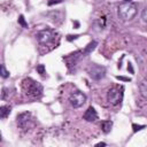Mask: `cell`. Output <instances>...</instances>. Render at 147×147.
<instances>
[{
    "label": "cell",
    "instance_id": "11",
    "mask_svg": "<svg viewBox=\"0 0 147 147\" xmlns=\"http://www.w3.org/2000/svg\"><path fill=\"white\" fill-rule=\"evenodd\" d=\"M9 114H10V107L9 106H1V108H0V117L1 118H6Z\"/></svg>",
    "mask_w": 147,
    "mask_h": 147
},
{
    "label": "cell",
    "instance_id": "2",
    "mask_svg": "<svg viewBox=\"0 0 147 147\" xmlns=\"http://www.w3.org/2000/svg\"><path fill=\"white\" fill-rule=\"evenodd\" d=\"M22 86H23L24 92H25L28 95L32 96V98H38V96L41 95L42 86H41L38 82H36V80H33V79H31V78L24 79Z\"/></svg>",
    "mask_w": 147,
    "mask_h": 147
},
{
    "label": "cell",
    "instance_id": "5",
    "mask_svg": "<svg viewBox=\"0 0 147 147\" xmlns=\"http://www.w3.org/2000/svg\"><path fill=\"white\" fill-rule=\"evenodd\" d=\"M122 98H123V92H122V90H119V88H117V87H113V88H110L109 91H108V93H107V99H108V101L111 103V105H118L119 102H121V100H122Z\"/></svg>",
    "mask_w": 147,
    "mask_h": 147
},
{
    "label": "cell",
    "instance_id": "20",
    "mask_svg": "<svg viewBox=\"0 0 147 147\" xmlns=\"http://www.w3.org/2000/svg\"><path fill=\"white\" fill-rule=\"evenodd\" d=\"M76 38H78V36H77V34H76V36H68V38H67V39L70 41V40H72V39H76Z\"/></svg>",
    "mask_w": 147,
    "mask_h": 147
},
{
    "label": "cell",
    "instance_id": "16",
    "mask_svg": "<svg viewBox=\"0 0 147 147\" xmlns=\"http://www.w3.org/2000/svg\"><path fill=\"white\" fill-rule=\"evenodd\" d=\"M132 127H133V131H134V132H137V131H140V130L145 129V126H144V125H137V124H132Z\"/></svg>",
    "mask_w": 147,
    "mask_h": 147
},
{
    "label": "cell",
    "instance_id": "23",
    "mask_svg": "<svg viewBox=\"0 0 147 147\" xmlns=\"http://www.w3.org/2000/svg\"><path fill=\"white\" fill-rule=\"evenodd\" d=\"M95 146H96V147H99V146H106V144H105V142H99V144H96Z\"/></svg>",
    "mask_w": 147,
    "mask_h": 147
},
{
    "label": "cell",
    "instance_id": "10",
    "mask_svg": "<svg viewBox=\"0 0 147 147\" xmlns=\"http://www.w3.org/2000/svg\"><path fill=\"white\" fill-rule=\"evenodd\" d=\"M139 90H140L141 95H142L144 98L147 99V78L144 79V80L140 83V85H139Z\"/></svg>",
    "mask_w": 147,
    "mask_h": 147
},
{
    "label": "cell",
    "instance_id": "17",
    "mask_svg": "<svg viewBox=\"0 0 147 147\" xmlns=\"http://www.w3.org/2000/svg\"><path fill=\"white\" fill-rule=\"evenodd\" d=\"M99 24H100L101 28H105V25H106V17H101L99 20Z\"/></svg>",
    "mask_w": 147,
    "mask_h": 147
},
{
    "label": "cell",
    "instance_id": "9",
    "mask_svg": "<svg viewBox=\"0 0 147 147\" xmlns=\"http://www.w3.org/2000/svg\"><path fill=\"white\" fill-rule=\"evenodd\" d=\"M101 129L105 133H108L110 130H111V126H113V122L111 121H102L101 122Z\"/></svg>",
    "mask_w": 147,
    "mask_h": 147
},
{
    "label": "cell",
    "instance_id": "12",
    "mask_svg": "<svg viewBox=\"0 0 147 147\" xmlns=\"http://www.w3.org/2000/svg\"><path fill=\"white\" fill-rule=\"evenodd\" d=\"M96 45H98L96 41H92V42H90V44L86 46V48L84 49V53H85V54H90L92 51H94V48L96 47Z\"/></svg>",
    "mask_w": 147,
    "mask_h": 147
},
{
    "label": "cell",
    "instance_id": "13",
    "mask_svg": "<svg viewBox=\"0 0 147 147\" xmlns=\"http://www.w3.org/2000/svg\"><path fill=\"white\" fill-rule=\"evenodd\" d=\"M8 76H9V71H7L6 68H5V65L1 64V77L2 78H7Z\"/></svg>",
    "mask_w": 147,
    "mask_h": 147
},
{
    "label": "cell",
    "instance_id": "6",
    "mask_svg": "<svg viewBox=\"0 0 147 147\" xmlns=\"http://www.w3.org/2000/svg\"><path fill=\"white\" fill-rule=\"evenodd\" d=\"M37 39L40 44H49L52 40H53V33L49 31V30H42V31H39L37 33Z\"/></svg>",
    "mask_w": 147,
    "mask_h": 147
},
{
    "label": "cell",
    "instance_id": "18",
    "mask_svg": "<svg viewBox=\"0 0 147 147\" xmlns=\"http://www.w3.org/2000/svg\"><path fill=\"white\" fill-rule=\"evenodd\" d=\"M141 17H142V20H144L145 22H147V8H145V9L142 10V14H141Z\"/></svg>",
    "mask_w": 147,
    "mask_h": 147
},
{
    "label": "cell",
    "instance_id": "21",
    "mask_svg": "<svg viewBox=\"0 0 147 147\" xmlns=\"http://www.w3.org/2000/svg\"><path fill=\"white\" fill-rule=\"evenodd\" d=\"M57 2H61V0H53V1H48V5H53V3H57Z\"/></svg>",
    "mask_w": 147,
    "mask_h": 147
},
{
    "label": "cell",
    "instance_id": "14",
    "mask_svg": "<svg viewBox=\"0 0 147 147\" xmlns=\"http://www.w3.org/2000/svg\"><path fill=\"white\" fill-rule=\"evenodd\" d=\"M18 23H20L23 28H28V23L25 22V18H24V16H23V15H21V16L18 17Z\"/></svg>",
    "mask_w": 147,
    "mask_h": 147
},
{
    "label": "cell",
    "instance_id": "8",
    "mask_svg": "<svg viewBox=\"0 0 147 147\" xmlns=\"http://www.w3.org/2000/svg\"><path fill=\"white\" fill-rule=\"evenodd\" d=\"M84 119L87 121V122H94L98 119V114H96V110L93 108V107H88L87 110L85 111L84 114Z\"/></svg>",
    "mask_w": 147,
    "mask_h": 147
},
{
    "label": "cell",
    "instance_id": "7",
    "mask_svg": "<svg viewBox=\"0 0 147 147\" xmlns=\"http://www.w3.org/2000/svg\"><path fill=\"white\" fill-rule=\"evenodd\" d=\"M17 125L21 127V129H26L29 122L31 121V114L29 111H25V113H22L17 116Z\"/></svg>",
    "mask_w": 147,
    "mask_h": 147
},
{
    "label": "cell",
    "instance_id": "24",
    "mask_svg": "<svg viewBox=\"0 0 147 147\" xmlns=\"http://www.w3.org/2000/svg\"><path fill=\"white\" fill-rule=\"evenodd\" d=\"M74 24H75V26H76V29H77V28L79 26V23H78V22H74Z\"/></svg>",
    "mask_w": 147,
    "mask_h": 147
},
{
    "label": "cell",
    "instance_id": "19",
    "mask_svg": "<svg viewBox=\"0 0 147 147\" xmlns=\"http://www.w3.org/2000/svg\"><path fill=\"white\" fill-rule=\"evenodd\" d=\"M116 78H117V79H121V80H125V82H130V80H131L130 78H126V77H122V76H117Z\"/></svg>",
    "mask_w": 147,
    "mask_h": 147
},
{
    "label": "cell",
    "instance_id": "15",
    "mask_svg": "<svg viewBox=\"0 0 147 147\" xmlns=\"http://www.w3.org/2000/svg\"><path fill=\"white\" fill-rule=\"evenodd\" d=\"M37 71L40 74V75H45V65L44 64H39L38 67H37Z\"/></svg>",
    "mask_w": 147,
    "mask_h": 147
},
{
    "label": "cell",
    "instance_id": "3",
    "mask_svg": "<svg viewBox=\"0 0 147 147\" xmlns=\"http://www.w3.org/2000/svg\"><path fill=\"white\" fill-rule=\"evenodd\" d=\"M87 71H88V75L95 80H100V79L105 78V76H106V68L101 67V65H98V64L90 65Z\"/></svg>",
    "mask_w": 147,
    "mask_h": 147
},
{
    "label": "cell",
    "instance_id": "1",
    "mask_svg": "<svg viewBox=\"0 0 147 147\" xmlns=\"http://www.w3.org/2000/svg\"><path fill=\"white\" fill-rule=\"evenodd\" d=\"M117 13L119 18H122L123 21H130L137 14V6L131 1H125L118 6Z\"/></svg>",
    "mask_w": 147,
    "mask_h": 147
},
{
    "label": "cell",
    "instance_id": "22",
    "mask_svg": "<svg viewBox=\"0 0 147 147\" xmlns=\"http://www.w3.org/2000/svg\"><path fill=\"white\" fill-rule=\"evenodd\" d=\"M127 69H130V71H131V72H133V69H132V65H131V63H129V65H127Z\"/></svg>",
    "mask_w": 147,
    "mask_h": 147
},
{
    "label": "cell",
    "instance_id": "4",
    "mask_svg": "<svg viewBox=\"0 0 147 147\" xmlns=\"http://www.w3.org/2000/svg\"><path fill=\"white\" fill-rule=\"evenodd\" d=\"M69 101H70V105L74 107V108H79L82 107L85 101H86V95L79 91H76L74 93H71L70 98H69Z\"/></svg>",
    "mask_w": 147,
    "mask_h": 147
}]
</instances>
